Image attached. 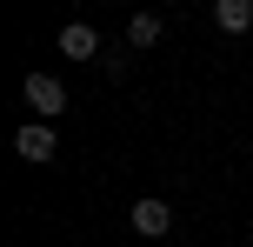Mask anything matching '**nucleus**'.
<instances>
[{
  "instance_id": "obj_1",
  "label": "nucleus",
  "mask_w": 253,
  "mask_h": 247,
  "mask_svg": "<svg viewBox=\"0 0 253 247\" xmlns=\"http://www.w3.org/2000/svg\"><path fill=\"white\" fill-rule=\"evenodd\" d=\"M126 221H133V234H147V241H160L167 227H173V207H167V200H133V214H126Z\"/></svg>"
},
{
  "instance_id": "obj_2",
  "label": "nucleus",
  "mask_w": 253,
  "mask_h": 247,
  "mask_svg": "<svg viewBox=\"0 0 253 247\" xmlns=\"http://www.w3.org/2000/svg\"><path fill=\"white\" fill-rule=\"evenodd\" d=\"M27 107H40V120H53V114L67 107V87H60L53 74H27Z\"/></svg>"
},
{
  "instance_id": "obj_3",
  "label": "nucleus",
  "mask_w": 253,
  "mask_h": 247,
  "mask_svg": "<svg viewBox=\"0 0 253 247\" xmlns=\"http://www.w3.org/2000/svg\"><path fill=\"white\" fill-rule=\"evenodd\" d=\"M13 147H20V160H53V154H60V141H53L47 120H27V127L13 134Z\"/></svg>"
},
{
  "instance_id": "obj_4",
  "label": "nucleus",
  "mask_w": 253,
  "mask_h": 247,
  "mask_svg": "<svg viewBox=\"0 0 253 247\" xmlns=\"http://www.w3.org/2000/svg\"><path fill=\"white\" fill-rule=\"evenodd\" d=\"M60 53L67 60H93V53H100V34H93L87 20H67L60 27Z\"/></svg>"
},
{
  "instance_id": "obj_5",
  "label": "nucleus",
  "mask_w": 253,
  "mask_h": 247,
  "mask_svg": "<svg viewBox=\"0 0 253 247\" xmlns=\"http://www.w3.org/2000/svg\"><path fill=\"white\" fill-rule=\"evenodd\" d=\"M213 20L227 27V34H247V27H253V0H220V7H213Z\"/></svg>"
},
{
  "instance_id": "obj_6",
  "label": "nucleus",
  "mask_w": 253,
  "mask_h": 247,
  "mask_svg": "<svg viewBox=\"0 0 253 247\" xmlns=\"http://www.w3.org/2000/svg\"><path fill=\"white\" fill-rule=\"evenodd\" d=\"M126 40H133V47H153V40H160V13H133V20H126Z\"/></svg>"
}]
</instances>
